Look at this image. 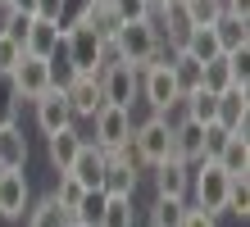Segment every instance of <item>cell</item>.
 Wrapping results in <instances>:
<instances>
[{
    "label": "cell",
    "instance_id": "6da1fadb",
    "mask_svg": "<svg viewBox=\"0 0 250 227\" xmlns=\"http://www.w3.org/2000/svg\"><path fill=\"white\" fill-rule=\"evenodd\" d=\"M114 41H119V55L127 59V64H137V68H146V64H168V59H173V45L159 37L155 14H150V19L123 23L119 32H114Z\"/></svg>",
    "mask_w": 250,
    "mask_h": 227
},
{
    "label": "cell",
    "instance_id": "9a60e30c",
    "mask_svg": "<svg viewBox=\"0 0 250 227\" xmlns=\"http://www.w3.org/2000/svg\"><path fill=\"white\" fill-rule=\"evenodd\" d=\"M155 195H178V200H187V186H191V164H182L178 155L155 164Z\"/></svg>",
    "mask_w": 250,
    "mask_h": 227
},
{
    "label": "cell",
    "instance_id": "4fadbf2b",
    "mask_svg": "<svg viewBox=\"0 0 250 227\" xmlns=\"http://www.w3.org/2000/svg\"><path fill=\"white\" fill-rule=\"evenodd\" d=\"M173 155H178L182 164H200L205 159V123L173 118Z\"/></svg>",
    "mask_w": 250,
    "mask_h": 227
},
{
    "label": "cell",
    "instance_id": "83f0119b",
    "mask_svg": "<svg viewBox=\"0 0 250 227\" xmlns=\"http://www.w3.org/2000/svg\"><path fill=\"white\" fill-rule=\"evenodd\" d=\"M223 214H237V218H246V214H250V182H246V173L228 182V200H223Z\"/></svg>",
    "mask_w": 250,
    "mask_h": 227
},
{
    "label": "cell",
    "instance_id": "5b68a950",
    "mask_svg": "<svg viewBox=\"0 0 250 227\" xmlns=\"http://www.w3.org/2000/svg\"><path fill=\"white\" fill-rule=\"evenodd\" d=\"M100 78V96H105V104H123V109H132V100H137L141 91V68L127 64V59H119V64H109L105 73H96Z\"/></svg>",
    "mask_w": 250,
    "mask_h": 227
},
{
    "label": "cell",
    "instance_id": "277c9868",
    "mask_svg": "<svg viewBox=\"0 0 250 227\" xmlns=\"http://www.w3.org/2000/svg\"><path fill=\"white\" fill-rule=\"evenodd\" d=\"M137 96L150 104L155 114L178 109L182 91H178V78H173V64H146V68H141V91H137Z\"/></svg>",
    "mask_w": 250,
    "mask_h": 227
},
{
    "label": "cell",
    "instance_id": "836d02e7",
    "mask_svg": "<svg viewBox=\"0 0 250 227\" xmlns=\"http://www.w3.org/2000/svg\"><path fill=\"white\" fill-rule=\"evenodd\" d=\"M23 55H27V50H23V41H14L9 32H0V73H9Z\"/></svg>",
    "mask_w": 250,
    "mask_h": 227
},
{
    "label": "cell",
    "instance_id": "ac0fdd59",
    "mask_svg": "<svg viewBox=\"0 0 250 227\" xmlns=\"http://www.w3.org/2000/svg\"><path fill=\"white\" fill-rule=\"evenodd\" d=\"M214 37H218V50H237V45H250V19H241V14H218V19L209 23Z\"/></svg>",
    "mask_w": 250,
    "mask_h": 227
},
{
    "label": "cell",
    "instance_id": "484cf974",
    "mask_svg": "<svg viewBox=\"0 0 250 227\" xmlns=\"http://www.w3.org/2000/svg\"><path fill=\"white\" fill-rule=\"evenodd\" d=\"M182 214H187V200H178V195H155L150 227H182Z\"/></svg>",
    "mask_w": 250,
    "mask_h": 227
},
{
    "label": "cell",
    "instance_id": "f35d334b",
    "mask_svg": "<svg viewBox=\"0 0 250 227\" xmlns=\"http://www.w3.org/2000/svg\"><path fill=\"white\" fill-rule=\"evenodd\" d=\"M86 5H91V0H64V14H60V32H64V27H73V23L82 19V9H86Z\"/></svg>",
    "mask_w": 250,
    "mask_h": 227
},
{
    "label": "cell",
    "instance_id": "ee69618b",
    "mask_svg": "<svg viewBox=\"0 0 250 227\" xmlns=\"http://www.w3.org/2000/svg\"><path fill=\"white\" fill-rule=\"evenodd\" d=\"M0 5H5V0H0Z\"/></svg>",
    "mask_w": 250,
    "mask_h": 227
},
{
    "label": "cell",
    "instance_id": "4316f807",
    "mask_svg": "<svg viewBox=\"0 0 250 227\" xmlns=\"http://www.w3.org/2000/svg\"><path fill=\"white\" fill-rule=\"evenodd\" d=\"M100 227H137L132 195H109V200H105V214H100Z\"/></svg>",
    "mask_w": 250,
    "mask_h": 227
},
{
    "label": "cell",
    "instance_id": "30bf717a",
    "mask_svg": "<svg viewBox=\"0 0 250 227\" xmlns=\"http://www.w3.org/2000/svg\"><path fill=\"white\" fill-rule=\"evenodd\" d=\"M64 96H68L73 118H91L100 104H105V96H100V78H96V73H78V78L64 86Z\"/></svg>",
    "mask_w": 250,
    "mask_h": 227
},
{
    "label": "cell",
    "instance_id": "d6986e66",
    "mask_svg": "<svg viewBox=\"0 0 250 227\" xmlns=\"http://www.w3.org/2000/svg\"><path fill=\"white\" fill-rule=\"evenodd\" d=\"M137 168H127V164L123 159H105V177H100V191H105V195H137Z\"/></svg>",
    "mask_w": 250,
    "mask_h": 227
},
{
    "label": "cell",
    "instance_id": "f546056e",
    "mask_svg": "<svg viewBox=\"0 0 250 227\" xmlns=\"http://www.w3.org/2000/svg\"><path fill=\"white\" fill-rule=\"evenodd\" d=\"M19 86H14V78L9 73H0V127L5 123H19Z\"/></svg>",
    "mask_w": 250,
    "mask_h": 227
},
{
    "label": "cell",
    "instance_id": "d4e9b609",
    "mask_svg": "<svg viewBox=\"0 0 250 227\" xmlns=\"http://www.w3.org/2000/svg\"><path fill=\"white\" fill-rule=\"evenodd\" d=\"M178 50H182V55H191L196 64H209L214 55H223V50H218V37H214V27H191V32H187V41L178 45Z\"/></svg>",
    "mask_w": 250,
    "mask_h": 227
},
{
    "label": "cell",
    "instance_id": "2e32d148",
    "mask_svg": "<svg viewBox=\"0 0 250 227\" xmlns=\"http://www.w3.org/2000/svg\"><path fill=\"white\" fill-rule=\"evenodd\" d=\"M155 23H159V37H164V41L173 45V50H178V45L187 41V32L196 27V23H191V14H187V5H182V0H168L164 9H155Z\"/></svg>",
    "mask_w": 250,
    "mask_h": 227
},
{
    "label": "cell",
    "instance_id": "9c48e42d",
    "mask_svg": "<svg viewBox=\"0 0 250 227\" xmlns=\"http://www.w3.org/2000/svg\"><path fill=\"white\" fill-rule=\"evenodd\" d=\"M32 104H37V127L46 132V136L60 132V127H73V123H78V118H73V109H68V96H64L60 86H50L46 96H37Z\"/></svg>",
    "mask_w": 250,
    "mask_h": 227
},
{
    "label": "cell",
    "instance_id": "e575fe53",
    "mask_svg": "<svg viewBox=\"0 0 250 227\" xmlns=\"http://www.w3.org/2000/svg\"><path fill=\"white\" fill-rule=\"evenodd\" d=\"M114 14H119V23H132V19H150V5L146 0H109Z\"/></svg>",
    "mask_w": 250,
    "mask_h": 227
},
{
    "label": "cell",
    "instance_id": "7c38bea8",
    "mask_svg": "<svg viewBox=\"0 0 250 227\" xmlns=\"http://www.w3.org/2000/svg\"><path fill=\"white\" fill-rule=\"evenodd\" d=\"M246 118H250V91H246V86L218 91V114H214V123H223L228 132H241V136H246Z\"/></svg>",
    "mask_w": 250,
    "mask_h": 227
},
{
    "label": "cell",
    "instance_id": "1f68e13d",
    "mask_svg": "<svg viewBox=\"0 0 250 227\" xmlns=\"http://www.w3.org/2000/svg\"><path fill=\"white\" fill-rule=\"evenodd\" d=\"M182 5H187V14H191L196 27H209L218 14H223V0H182Z\"/></svg>",
    "mask_w": 250,
    "mask_h": 227
},
{
    "label": "cell",
    "instance_id": "3957f363",
    "mask_svg": "<svg viewBox=\"0 0 250 227\" xmlns=\"http://www.w3.org/2000/svg\"><path fill=\"white\" fill-rule=\"evenodd\" d=\"M132 136H137V150H141L146 168L173 159V123H168L164 114H150L146 123H132Z\"/></svg>",
    "mask_w": 250,
    "mask_h": 227
},
{
    "label": "cell",
    "instance_id": "60d3db41",
    "mask_svg": "<svg viewBox=\"0 0 250 227\" xmlns=\"http://www.w3.org/2000/svg\"><path fill=\"white\" fill-rule=\"evenodd\" d=\"M5 5H9V9H23V14H32V9H37V0H5Z\"/></svg>",
    "mask_w": 250,
    "mask_h": 227
},
{
    "label": "cell",
    "instance_id": "5bb4252c",
    "mask_svg": "<svg viewBox=\"0 0 250 227\" xmlns=\"http://www.w3.org/2000/svg\"><path fill=\"white\" fill-rule=\"evenodd\" d=\"M105 159H109V155H105L96 141H82L78 155H73V164H68L64 173H73L82 186H100V177H105Z\"/></svg>",
    "mask_w": 250,
    "mask_h": 227
},
{
    "label": "cell",
    "instance_id": "d6a6232c",
    "mask_svg": "<svg viewBox=\"0 0 250 227\" xmlns=\"http://www.w3.org/2000/svg\"><path fill=\"white\" fill-rule=\"evenodd\" d=\"M27 27H32V14H23V9H9V5H5V23H0V32H9L14 41H23V37H27Z\"/></svg>",
    "mask_w": 250,
    "mask_h": 227
},
{
    "label": "cell",
    "instance_id": "7402d4cb",
    "mask_svg": "<svg viewBox=\"0 0 250 227\" xmlns=\"http://www.w3.org/2000/svg\"><path fill=\"white\" fill-rule=\"evenodd\" d=\"M214 159H218V168H223V173L241 177V173H250V141H246L241 132H232L228 141H223V150H218Z\"/></svg>",
    "mask_w": 250,
    "mask_h": 227
},
{
    "label": "cell",
    "instance_id": "8d00e7d4",
    "mask_svg": "<svg viewBox=\"0 0 250 227\" xmlns=\"http://www.w3.org/2000/svg\"><path fill=\"white\" fill-rule=\"evenodd\" d=\"M228 136H232V132H228L223 123H205V159H214L218 150H223V141H228Z\"/></svg>",
    "mask_w": 250,
    "mask_h": 227
},
{
    "label": "cell",
    "instance_id": "8fae6325",
    "mask_svg": "<svg viewBox=\"0 0 250 227\" xmlns=\"http://www.w3.org/2000/svg\"><path fill=\"white\" fill-rule=\"evenodd\" d=\"M27 177L23 168H0V218H23L27 214Z\"/></svg>",
    "mask_w": 250,
    "mask_h": 227
},
{
    "label": "cell",
    "instance_id": "ffe728a7",
    "mask_svg": "<svg viewBox=\"0 0 250 227\" xmlns=\"http://www.w3.org/2000/svg\"><path fill=\"white\" fill-rule=\"evenodd\" d=\"M0 168H27V136L19 123L0 127Z\"/></svg>",
    "mask_w": 250,
    "mask_h": 227
},
{
    "label": "cell",
    "instance_id": "b9f144b4",
    "mask_svg": "<svg viewBox=\"0 0 250 227\" xmlns=\"http://www.w3.org/2000/svg\"><path fill=\"white\" fill-rule=\"evenodd\" d=\"M146 5H150V14H155V9H164V5H168V0H146Z\"/></svg>",
    "mask_w": 250,
    "mask_h": 227
},
{
    "label": "cell",
    "instance_id": "ab89813d",
    "mask_svg": "<svg viewBox=\"0 0 250 227\" xmlns=\"http://www.w3.org/2000/svg\"><path fill=\"white\" fill-rule=\"evenodd\" d=\"M37 19H46V23H60V14H64V0H37Z\"/></svg>",
    "mask_w": 250,
    "mask_h": 227
},
{
    "label": "cell",
    "instance_id": "74e56055",
    "mask_svg": "<svg viewBox=\"0 0 250 227\" xmlns=\"http://www.w3.org/2000/svg\"><path fill=\"white\" fill-rule=\"evenodd\" d=\"M182 227H218V214H209V209H200V205H187Z\"/></svg>",
    "mask_w": 250,
    "mask_h": 227
},
{
    "label": "cell",
    "instance_id": "cb8c5ba5",
    "mask_svg": "<svg viewBox=\"0 0 250 227\" xmlns=\"http://www.w3.org/2000/svg\"><path fill=\"white\" fill-rule=\"evenodd\" d=\"M214 114H218V96L209 86H196V91L182 96V118H191V123H214Z\"/></svg>",
    "mask_w": 250,
    "mask_h": 227
},
{
    "label": "cell",
    "instance_id": "f1b7e54d",
    "mask_svg": "<svg viewBox=\"0 0 250 227\" xmlns=\"http://www.w3.org/2000/svg\"><path fill=\"white\" fill-rule=\"evenodd\" d=\"M27 227H68V214L60 209V200H55V195H46V200H41V205L32 209Z\"/></svg>",
    "mask_w": 250,
    "mask_h": 227
},
{
    "label": "cell",
    "instance_id": "603a6c76",
    "mask_svg": "<svg viewBox=\"0 0 250 227\" xmlns=\"http://www.w3.org/2000/svg\"><path fill=\"white\" fill-rule=\"evenodd\" d=\"M78 23H82V27H91L96 37H114V32H119V27H123L109 0H91V5L82 9V19H78ZM78 23H73V27H78Z\"/></svg>",
    "mask_w": 250,
    "mask_h": 227
},
{
    "label": "cell",
    "instance_id": "52a82bcc",
    "mask_svg": "<svg viewBox=\"0 0 250 227\" xmlns=\"http://www.w3.org/2000/svg\"><path fill=\"white\" fill-rule=\"evenodd\" d=\"M64 55H68V64L78 68V73H96V64H100V41L105 37H96L91 27H64Z\"/></svg>",
    "mask_w": 250,
    "mask_h": 227
},
{
    "label": "cell",
    "instance_id": "7bdbcfd3",
    "mask_svg": "<svg viewBox=\"0 0 250 227\" xmlns=\"http://www.w3.org/2000/svg\"><path fill=\"white\" fill-rule=\"evenodd\" d=\"M68 227H78V223H68Z\"/></svg>",
    "mask_w": 250,
    "mask_h": 227
},
{
    "label": "cell",
    "instance_id": "4dcf8cb0",
    "mask_svg": "<svg viewBox=\"0 0 250 227\" xmlns=\"http://www.w3.org/2000/svg\"><path fill=\"white\" fill-rule=\"evenodd\" d=\"M82 191H86V186H82V182L73 177V173H60V186H55L50 195L60 200V209H64V214H73V205L82 200Z\"/></svg>",
    "mask_w": 250,
    "mask_h": 227
},
{
    "label": "cell",
    "instance_id": "e0dca14e",
    "mask_svg": "<svg viewBox=\"0 0 250 227\" xmlns=\"http://www.w3.org/2000/svg\"><path fill=\"white\" fill-rule=\"evenodd\" d=\"M86 141V136L78 132V127H60V132H50L46 136V159H50V168L55 173H64L68 164H73V155H78V145Z\"/></svg>",
    "mask_w": 250,
    "mask_h": 227
},
{
    "label": "cell",
    "instance_id": "ba28073f",
    "mask_svg": "<svg viewBox=\"0 0 250 227\" xmlns=\"http://www.w3.org/2000/svg\"><path fill=\"white\" fill-rule=\"evenodd\" d=\"M9 78H14V86H19V100H37V96L50 91V59L23 55L19 64L9 68Z\"/></svg>",
    "mask_w": 250,
    "mask_h": 227
},
{
    "label": "cell",
    "instance_id": "8992f818",
    "mask_svg": "<svg viewBox=\"0 0 250 227\" xmlns=\"http://www.w3.org/2000/svg\"><path fill=\"white\" fill-rule=\"evenodd\" d=\"M91 118H96V145L105 150V155H114L132 136V109H123V104H100Z\"/></svg>",
    "mask_w": 250,
    "mask_h": 227
},
{
    "label": "cell",
    "instance_id": "d590c367",
    "mask_svg": "<svg viewBox=\"0 0 250 227\" xmlns=\"http://www.w3.org/2000/svg\"><path fill=\"white\" fill-rule=\"evenodd\" d=\"M228 59H232V78H237V86H246V82H250V45L228 50Z\"/></svg>",
    "mask_w": 250,
    "mask_h": 227
},
{
    "label": "cell",
    "instance_id": "44dd1931",
    "mask_svg": "<svg viewBox=\"0 0 250 227\" xmlns=\"http://www.w3.org/2000/svg\"><path fill=\"white\" fill-rule=\"evenodd\" d=\"M55 45H60V23H46V19H37V14H32V27H27V37H23V50L50 59Z\"/></svg>",
    "mask_w": 250,
    "mask_h": 227
},
{
    "label": "cell",
    "instance_id": "7a4b0ae2",
    "mask_svg": "<svg viewBox=\"0 0 250 227\" xmlns=\"http://www.w3.org/2000/svg\"><path fill=\"white\" fill-rule=\"evenodd\" d=\"M228 182H232V173L218 168V159H200V164H191V186H187V195H196V205L209 209V214H223Z\"/></svg>",
    "mask_w": 250,
    "mask_h": 227
}]
</instances>
